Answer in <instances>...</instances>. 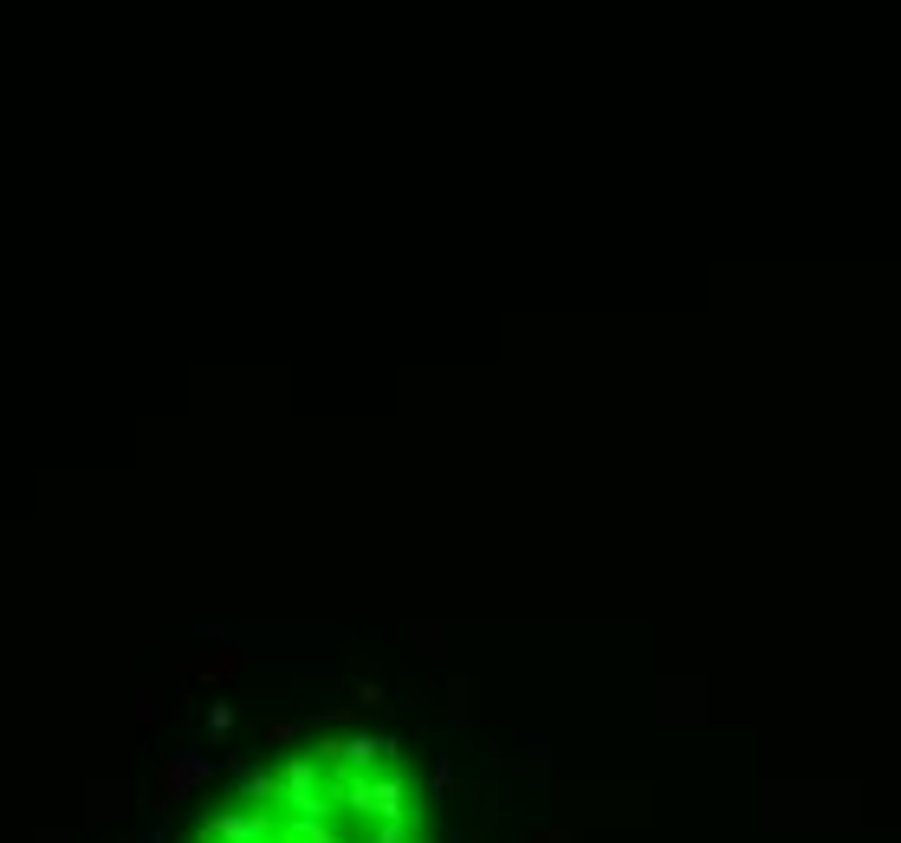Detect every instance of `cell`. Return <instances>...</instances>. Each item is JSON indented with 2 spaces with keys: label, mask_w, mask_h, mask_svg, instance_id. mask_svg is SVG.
Instances as JSON below:
<instances>
[{
  "label": "cell",
  "mask_w": 901,
  "mask_h": 843,
  "mask_svg": "<svg viewBox=\"0 0 901 843\" xmlns=\"http://www.w3.org/2000/svg\"><path fill=\"white\" fill-rule=\"evenodd\" d=\"M526 843H571V838H564V831H532Z\"/></svg>",
  "instance_id": "e0dca14e"
},
{
  "label": "cell",
  "mask_w": 901,
  "mask_h": 843,
  "mask_svg": "<svg viewBox=\"0 0 901 843\" xmlns=\"http://www.w3.org/2000/svg\"><path fill=\"white\" fill-rule=\"evenodd\" d=\"M124 811H131V805H124V785H117V778H111V785H91V805H85L91 824H117Z\"/></svg>",
  "instance_id": "8992f818"
},
{
  "label": "cell",
  "mask_w": 901,
  "mask_h": 843,
  "mask_svg": "<svg viewBox=\"0 0 901 843\" xmlns=\"http://www.w3.org/2000/svg\"><path fill=\"white\" fill-rule=\"evenodd\" d=\"M209 733H214V740H227V733H234V701H214L209 707Z\"/></svg>",
  "instance_id": "7c38bea8"
},
{
  "label": "cell",
  "mask_w": 901,
  "mask_h": 843,
  "mask_svg": "<svg viewBox=\"0 0 901 843\" xmlns=\"http://www.w3.org/2000/svg\"><path fill=\"white\" fill-rule=\"evenodd\" d=\"M409 642H416L428 662H441V655H448V630H441V623H416V630H409Z\"/></svg>",
  "instance_id": "9c48e42d"
},
{
  "label": "cell",
  "mask_w": 901,
  "mask_h": 843,
  "mask_svg": "<svg viewBox=\"0 0 901 843\" xmlns=\"http://www.w3.org/2000/svg\"><path fill=\"white\" fill-rule=\"evenodd\" d=\"M240 668V649H221V655H189L182 662V675H195V682H227Z\"/></svg>",
  "instance_id": "52a82bcc"
},
{
  "label": "cell",
  "mask_w": 901,
  "mask_h": 843,
  "mask_svg": "<svg viewBox=\"0 0 901 843\" xmlns=\"http://www.w3.org/2000/svg\"><path fill=\"white\" fill-rule=\"evenodd\" d=\"M240 798H247V805H260V811H285V778L273 773V766H247V773H240Z\"/></svg>",
  "instance_id": "5b68a950"
},
{
  "label": "cell",
  "mask_w": 901,
  "mask_h": 843,
  "mask_svg": "<svg viewBox=\"0 0 901 843\" xmlns=\"http://www.w3.org/2000/svg\"><path fill=\"white\" fill-rule=\"evenodd\" d=\"M338 805L350 818H376V824H416L409 811V773L390 766V773H350L338 778Z\"/></svg>",
  "instance_id": "6da1fadb"
},
{
  "label": "cell",
  "mask_w": 901,
  "mask_h": 843,
  "mask_svg": "<svg viewBox=\"0 0 901 843\" xmlns=\"http://www.w3.org/2000/svg\"><path fill=\"white\" fill-rule=\"evenodd\" d=\"M267 843H279V838H267Z\"/></svg>",
  "instance_id": "d6986e66"
},
{
  "label": "cell",
  "mask_w": 901,
  "mask_h": 843,
  "mask_svg": "<svg viewBox=\"0 0 901 843\" xmlns=\"http://www.w3.org/2000/svg\"><path fill=\"white\" fill-rule=\"evenodd\" d=\"M195 843H221V838H214V831H202V838H195Z\"/></svg>",
  "instance_id": "ac0fdd59"
},
{
  "label": "cell",
  "mask_w": 901,
  "mask_h": 843,
  "mask_svg": "<svg viewBox=\"0 0 901 843\" xmlns=\"http://www.w3.org/2000/svg\"><path fill=\"white\" fill-rule=\"evenodd\" d=\"M396 760V740L383 733H345V773H370V766H390Z\"/></svg>",
  "instance_id": "277c9868"
},
{
  "label": "cell",
  "mask_w": 901,
  "mask_h": 843,
  "mask_svg": "<svg viewBox=\"0 0 901 843\" xmlns=\"http://www.w3.org/2000/svg\"><path fill=\"white\" fill-rule=\"evenodd\" d=\"M156 713H162V701H156V682H137V720H143V727H156Z\"/></svg>",
  "instance_id": "8fae6325"
},
{
  "label": "cell",
  "mask_w": 901,
  "mask_h": 843,
  "mask_svg": "<svg viewBox=\"0 0 901 843\" xmlns=\"http://www.w3.org/2000/svg\"><path fill=\"white\" fill-rule=\"evenodd\" d=\"M545 766H552V760H545V740H532V746H526V760H519L526 785H545Z\"/></svg>",
  "instance_id": "30bf717a"
},
{
  "label": "cell",
  "mask_w": 901,
  "mask_h": 843,
  "mask_svg": "<svg viewBox=\"0 0 901 843\" xmlns=\"http://www.w3.org/2000/svg\"><path fill=\"white\" fill-rule=\"evenodd\" d=\"M448 720H454V727H474V682H468V675L448 682Z\"/></svg>",
  "instance_id": "ba28073f"
},
{
  "label": "cell",
  "mask_w": 901,
  "mask_h": 843,
  "mask_svg": "<svg viewBox=\"0 0 901 843\" xmlns=\"http://www.w3.org/2000/svg\"><path fill=\"white\" fill-rule=\"evenodd\" d=\"M209 831L221 843H267V838H279V818L273 811H221Z\"/></svg>",
  "instance_id": "3957f363"
},
{
  "label": "cell",
  "mask_w": 901,
  "mask_h": 843,
  "mask_svg": "<svg viewBox=\"0 0 901 843\" xmlns=\"http://www.w3.org/2000/svg\"><path fill=\"white\" fill-rule=\"evenodd\" d=\"M357 701H363V707H383V682H357Z\"/></svg>",
  "instance_id": "2e32d148"
},
{
  "label": "cell",
  "mask_w": 901,
  "mask_h": 843,
  "mask_svg": "<svg viewBox=\"0 0 901 843\" xmlns=\"http://www.w3.org/2000/svg\"><path fill=\"white\" fill-rule=\"evenodd\" d=\"M416 831H421V824H376V838H370V843H416Z\"/></svg>",
  "instance_id": "4fadbf2b"
},
{
  "label": "cell",
  "mask_w": 901,
  "mask_h": 843,
  "mask_svg": "<svg viewBox=\"0 0 901 843\" xmlns=\"http://www.w3.org/2000/svg\"><path fill=\"white\" fill-rule=\"evenodd\" d=\"M209 778H214L209 753H162V766H156V818L169 824L189 805V791H202Z\"/></svg>",
  "instance_id": "7a4b0ae2"
},
{
  "label": "cell",
  "mask_w": 901,
  "mask_h": 843,
  "mask_svg": "<svg viewBox=\"0 0 901 843\" xmlns=\"http://www.w3.org/2000/svg\"><path fill=\"white\" fill-rule=\"evenodd\" d=\"M448 791H454V766H448V760H435V798H448Z\"/></svg>",
  "instance_id": "9a60e30c"
},
{
  "label": "cell",
  "mask_w": 901,
  "mask_h": 843,
  "mask_svg": "<svg viewBox=\"0 0 901 843\" xmlns=\"http://www.w3.org/2000/svg\"><path fill=\"white\" fill-rule=\"evenodd\" d=\"M292 740H299V720H273L267 727V746H292Z\"/></svg>",
  "instance_id": "5bb4252c"
}]
</instances>
